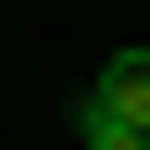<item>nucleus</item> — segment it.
I'll return each instance as SVG.
<instances>
[{"label": "nucleus", "instance_id": "f03ea898", "mask_svg": "<svg viewBox=\"0 0 150 150\" xmlns=\"http://www.w3.org/2000/svg\"><path fill=\"white\" fill-rule=\"evenodd\" d=\"M88 88H100V100H125V112H138V125H150V50H112V63L88 75Z\"/></svg>", "mask_w": 150, "mask_h": 150}, {"label": "nucleus", "instance_id": "f257e3e1", "mask_svg": "<svg viewBox=\"0 0 150 150\" xmlns=\"http://www.w3.org/2000/svg\"><path fill=\"white\" fill-rule=\"evenodd\" d=\"M75 138H88V150H150V125L125 100H100V88H75Z\"/></svg>", "mask_w": 150, "mask_h": 150}]
</instances>
